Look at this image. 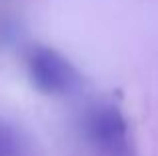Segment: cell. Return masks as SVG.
I'll list each match as a JSON object with an SVG mask.
<instances>
[{
    "label": "cell",
    "mask_w": 158,
    "mask_h": 156,
    "mask_svg": "<svg viewBox=\"0 0 158 156\" xmlns=\"http://www.w3.org/2000/svg\"><path fill=\"white\" fill-rule=\"evenodd\" d=\"M28 74L34 88H38L42 94H68L78 86V76L76 68L56 52L54 48L38 46L32 50L30 60H28Z\"/></svg>",
    "instance_id": "cell-1"
},
{
    "label": "cell",
    "mask_w": 158,
    "mask_h": 156,
    "mask_svg": "<svg viewBox=\"0 0 158 156\" xmlns=\"http://www.w3.org/2000/svg\"><path fill=\"white\" fill-rule=\"evenodd\" d=\"M88 136L106 156H132L128 122L116 106L104 104L94 108L86 120Z\"/></svg>",
    "instance_id": "cell-2"
},
{
    "label": "cell",
    "mask_w": 158,
    "mask_h": 156,
    "mask_svg": "<svg viewBox=\"0 0 158 156\" xmlns=\"http://www.w3.org/2000/svg\"><path fill=\"white\" fill-rule=\"evenodd\" d=\"M0 156H16V142L8 130L0 126Z\"/></svg>",
    "instance_id": "cell-3"
}]
</instances>
